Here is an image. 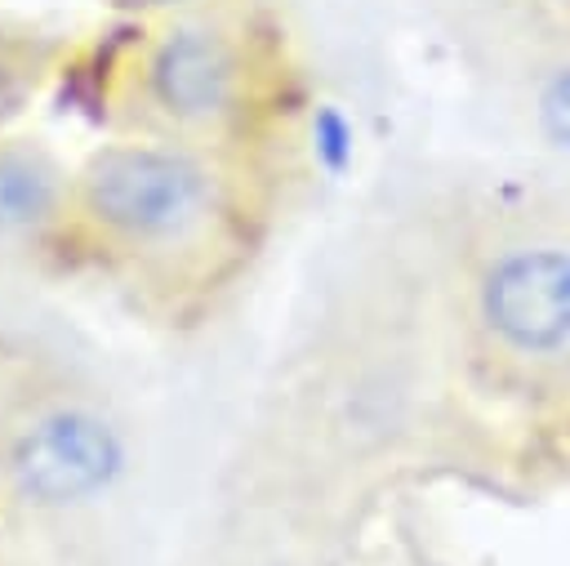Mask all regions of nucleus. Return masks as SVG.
Segmentation results:
<instances>
[{"label": "nucleus", "instance_id": "0eeeda50", "mask_svg": "<svg viewBox=\"0 0 570 566\" xmlns=\"http://www.w3.org/2000/svg\"><path fill=\"white\" fill-rule=\"evenodd\" d=\"M548 120H552V129L561 138H570V76H561L552 85V94H548Z\"/></svg>", "mask_w": 570, "mask_h": 566}, {"label": "nucleus", "instance_id": "20e7f679", "mask_svg": "<svg viewBox=\"0 0 570 566\" xmlns=\"http://www.w3.org/2000/svg\"><path fill=\"white\" fill-rule=\"evenodd\" d=\"M151 98L187 125L218 120L236 98V53L209 27H174L151 53Z\"/></svg>", "mask_w": 570, "mask_h": 566}, {"label": "nucleus", "instance_id": "423d86ee", "mask_svg": "<svg viewBox=\"0 0 570 566\" xmlns=\"http://www.w3.org/2000/svg\"><path fill=\"white\" fill-rule=\"evenodd\" d=\"M312 138H316V152H321L330 165H338V160L347 156V125H343L334 111H321V116H316Z\"/></svg>", "mask_w": 570, "mask_h": 566}, {"label": "nucleus", "instance_id": "6e6552de", "mask_svg": "<svg viewBox=\"0 0 570 566\" xmlns=\"http://www.w3.org/2000/svg\"><path fill=\"white\" fill-rule=\"evenodd\" d=\"M134 4H174V0H134Z\"/></svg>", "mask_w": 570, "mask_h": 566}, {"label": "nucleus", "instance_id": "39448f33", "mask_svg": "<svg viewBox=\"0 0 570 566\" xmlns=\"http://www.w3.org/2000/svg\"><path fill=\"white\" fill-rule=\"evenodd\" d=\"M58 201V169L31 147L0 152V236L40 227Z\"/></svg>", "mask_w": 570, "mask_h": 566}, {"label": "nucleus", "instance_id": "f257e3e1", "mask_svg": "<svg viewBox=\"0 0 570 566\" xmlns=\"http://www.w3.org/2000/svg\"><path fill=\"white\" fill-rule=\"evenodd\" d=\"M476 316L508 361L534 370L570 361V245L557 236L508 241L481 267Z\"/></svg>", "mask_w": 570, "mask_h": 566}, {"label": "nucleus", "instance_id": "f03ea898", "mask_svg": "<svg viewBox=\"0 0 570 566\" xmlns=\"http://www.w3.org/2000/svg\"><path fill=\"white\" fill-rule=\"evenodd\" d=\"M214 183L200 160L169 147H107L85 169V205L129 241H178L205 223Z\"/></svg>", "mask_w": 570, "mask_h": 566}, {"label": "nucleus", "instance_id": "7ed1b4c3", "mask_svg": "<svg viewBox=\"0 0 570 566\" xmlns=\"http://www.w3.org/2000/svg\"><path fill=\"white\" fill-rule=\"evenodd\" d=\"M120 463V437L85 410H58L13 446V481L36 504H80L111 486Z\"/></svg>", "mask_w": 570, "mask_h": 566}]
</instances>
